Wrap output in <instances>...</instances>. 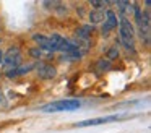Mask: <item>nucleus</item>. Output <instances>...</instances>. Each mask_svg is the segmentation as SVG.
Segmentation results:
<instances>
[{"instance_id": "nucleus-1", "label": "nucleus", "mask_w": 151, "mask_h": 133, "mask_svg": "<svg viewBox=\"0 0 151 133\" xmlns=\"http://www.w3.org/2000/svg\"><path fill=\"white\" fill-rule=\"evenodd\" d=\"M80 107H81V102L78 99H63L46 104V106L41 107V110L42 112H62V110H76Z\"/></svg>"}, {"instance_id": "nucleus-2", "label": "nucleus", "mask_w": 151, "mask_h": 133, "mask_svg": "<svg viewBox=\"0 0 151 133\" xmlns=\"http://www.w3.org/2000/svg\"><path fill=\"white\" fill-rule=\"evenodd\" d=\"M2 65L5 67V73L21 65V52H20V49H18L17 45L10 47V49H8V50L4 54V58H2Z\"/></svg>"}, {"instance_id": "nucleus-3", "label": "nucleus", "mask_w": 151, "mask_h": 133, "mask_svg": "<svg viewBox=\"0 0 151 133\" xmlns=\"http://www.w3.org/2000/svg\"><path fill=\"white\" fill-rule=\"evenodd\" d=\"M119 26V18L114 10H106L104 12V21H102V32L107 34L109 31L115 29Z\"/></svg>"}, {"instance_id": "nucleus-4", "label": "nucleus", "mask_w": 151, "mask_h": 133, "mask_svg": "<svg viewBox=\"0 0 151 133\" xmlns=\"http://www.w3.org/2000/svg\"><path fill=\"white\" fill-rule=\"evenodd\" d=\"M36 71H37V76L42 78V80H52L57 75V68L54 67V65L47 63V62L36 63Z\"/></svg>"}, {"instance_id": "nucleus-5", "label": "nucleus", "mask_w": 151, "mask_h": 133, "mask_svg": "<svg viewBox=\"0 0 151 133\" xmlns=\"http://www.w3.org/2000/svg\"><path fill=\"white\" fill-rule=\"evenodd\" d=\"M120 117L119 115H107V117H98V119H88L83 120V122H78L75 127H93V125H101V123H109V122H115Z\"/></svg>"}, {"instance_id": "nucleus-6", "label": "nucleus", "mask_w": 151, "mask_h": 133, "mask_svg": "<svg viewBox=\"0 0 151 133\" xmlns=\"http://www.w3.org/2000/svg\"><path fill=\"white\" fill-rule=\"evenodd\" d=\"M94 32V26L91 24H81L75 29V39H81V41H89Z\"/></svg>"}, {"instance_id": "nucleus-7", "label": "nucleus", "mask_w": 151, "mask_h": 133, "mask_svg": "<svg viewBox=\"0 0 151 133\" xmlns=\"http://www.w3.org/2000/svg\"><path fill=\"white\" fill-rule=\"evenodd\" d=\"M36 68V63H28V65H20V67H17V68H13V70H10V71H7V76L8 78H17V76H23V75H28L31 70H34Z\"/></svg>"}, {"instance_id": "nucleus-8", "label": "nucleus", "mask_w": 151, "mask_h": 133, "mask_svg": "<svg viewBox=\"0 0 151 133\" xmlns=\"http://www.w3.org/2000/svg\"><path fill=\"white\" fill-rule=\"evenodd\" d=\"M29 55L33 58H37V60H49V58L54 57L52 50H46V49L41 47H31L29 49Z\"/></svg>"}, {"instance_id": "nucleus-9", "label": "nucleus", "mask_w": 151, "mask_h": 133, "mask_svg": "<svg viewBox=\"0 0 151 133\" xmlns=\"http://www.w3.org/2000/svg\"><path fill=\"white\" fill-rule=\"evenodd\" d=\"M88 18H89L91 26L99 24V23L104 21V10H91V12L88 13Z\"/></svg>"}, {"instance_id": "nucleus-10", "label": "nucleus", "mask_w": 151, "mask_h": 133, "mask_svg": "<svg viewBox=\"0 0 151 133\" xmlns=\"http://www.w3.org/2000/svg\"><path fill=\"white\" fill-rule=\"evenodd\" d=\"M34 42L37 44V47L41 49H46V50H50L49 49V36H44V34H34L33 36Z\"/></svg>"}, {"instance_id": "nucleus-11", "label": "nucleus", "mask_w": 151, "mask_h": 133, "mask_svg": "<svg viewBox=\"0 0 151 133\" xmlns=\"http://www.w3.org/2000/svg\"><path fill=\"white\" fill-rule=\"evenodd\" d=\"M119 55H120V50H119L117 47H109V50H107V60L111 62V60H114V58H119Z\"/></svg>"}, {"instance_id": "nucleus-12", "label": "nucleus", "mask_w": 151, "mask_h": 133, "mask_svg": "<svg viewBox=\"0 0 151 133\" xmlns=\"http://www.w3.org/2000/svg\"><path fill=\"white\" fill-rule=\"evenodd\" d=\"M98 68L101 71H106V70H109V68H111V62L107 60V58H101V60H98Z\"/></svg>"}, {"instance_id": "nucleus-13", "label": "nucleus", "mask_w": 151, "mask_h": 133, "mask_svg": "<svg viewBox=\"0 0 151 133\" xmlns=\"http://www.w3.org/2000/svg\"><path fill=\"white\" fill-rule=\"evenodd\" d=\"M106 5H107L106 2H98V0H93V2H91V6H93V10H102Z\"/></svg>"}, {"instance_id": "nucleus-14", "label": "nucleus", "mask_w": 151, "mask_h": 133, "mask_svg": "<svg viewBox=\"0 0 151 133\" xmlns=\"http://www.w3.org/2000/svg\"><path fill=\"white\" fill-rule=\"evenodd\" d=\"M2 58H4V54L0 52V65H2Z\"/></svg>"}, {"instance_id": "nucleus-15", "label": "nucleus", "mask_w": 151, "mask_h": 133, "mask_svg": "<svg viewBox=\"0 0 151 133\" xmlns=\"http://www.w3.org/2000/svg\"><path fill=\"white\" fill-rule=\"evenodd\" d=\"M0 42H2V39H0Z\"/></svg>"}]
</instances>
